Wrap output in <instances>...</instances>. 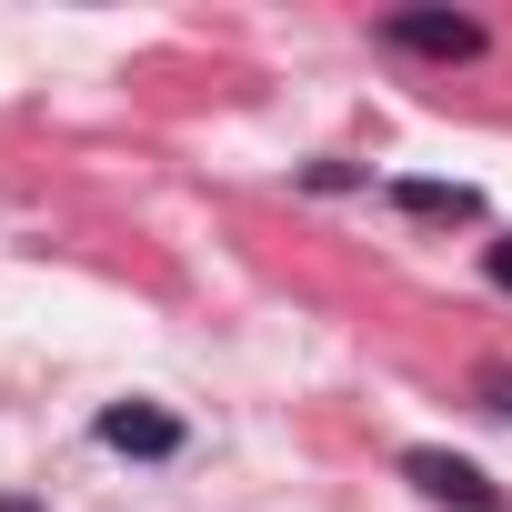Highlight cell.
<instances>
[{
	"label": "cell",
	"mask_w": 512,
	"mask_h": 512,
	"mask_svg": "<svg viewBox=\"0 0 512 512\" xmlns=\"http://www.w3.org/2000/svg\"><path fill=\"white\" fill-rule=\"evenodd\" d=\"M382 41H392V51H412V61H442V71L492 51V31H482L472 11H382Z\"/></svg>",
	"instance_id": "1"
},
{
	"label": "cell",
	"mask_w": 512,
	"mask_h": 512,
	"mask_svg": "<svg viewBox=\"0 0 512 512\" xmlns=\"http://www.w3.org/2000/svg\"><path fill=\"white\" fill-rule=\"evenodd\" d=\"M402 482L432 492V502H452V512H502V482L482 462H462V452H402Z\"/></svg>",
	"instance_id": "2"
},
{
	"label": "cell",
	"mask_w": 512,
	"mask_h": 512,
	"mask_svg": "<svg viewBox=\"0 0 512 512\" xmlns=\"http://www.w3.org/2000/svg\"><path fill=\"white\" fill-rule=\"evenodd\" d=\"M101 442H111V452H141V462H171V452H181V422H171L161 402H111V412H101Z\"/></svg>",
	"instance_id": "3"
},
{
	"label": "cell",
	"mask_w": 512,
	"mask_h": 512,
	"mask_svg": "<svg viewBox=\"0 0 512 512\" xmlns=\"http://www.w3.org/2000/svg\"><path fill=\"white\" fill-rule=\"evenodd\" d=\"M392 211H412V221H482V191L472 181H392Z\"/></svg>",
	"instance_id": "4"
},
{
	"label": "cell",
	"mask_w": 512,
	"mask_h": 512,
	"mask_svg": "<svg viewBox=\"0 0 512 512\" xmlns=\"http://www.w3.org/2000/svg\"><path fill=\"white\" fill-rule=\"evenodd\" d=\"M472 392H482V412H502V422H512V362H482V372H472Z\"/></svg>",
	"instance_id": "5"
},
{
	"label": "cell",
	"mask_w": 512,
	"mask_h": 512,
	"mask_svg": "<svg viewBox=\"0 0 512 512\" xmlns=\"http://www.w3.org/2000/svg\"><path fill=\"white\" fill-rule=\"evenodd\" d=\"M482 272H492V282L512 292V241H492V251H482Z\"/></svg>",
	"instance_id": "6"
},
{
	"label": "cell",
	"mask_w": 512,
	"mask_h": 512,
	"mask_svg": "<svg viewBox=\"0 0 512 512\" xmlns=\"http://www.w3.org/2000/svg\"><path fill=\"white\" fill-rule=\"evenodd\" d=\"M0 512H41V502H31V492H0Z\"/></svg>",
	"instance_id": "7"
}]
</instances>
